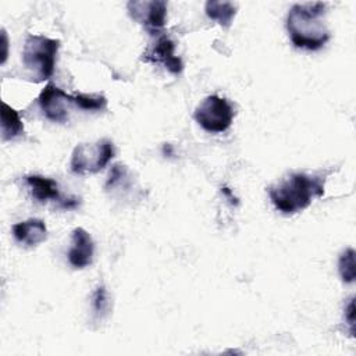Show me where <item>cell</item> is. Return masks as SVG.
Instances as JSON below:
<instances>
[{
  "label": "cell",
  "instance_id": "obj_1",
  "mask_svg": "<svg viewBox=\"0 0 356 356\" xmlns=\"http://www.w3.org/2000/svg\"><path fill=\"white\" fill-rule=\"evenodd\" d=\"M325 3L293 4L286 15V31L292 44L298 49L318 50L330 39L324 21Z\"/></svg>",
  "mask_w": 356,
  "mask_h": 356
},
{
  "label": "cell",
  "instance_id": "obj_2",
  "mask_svg": "<svg viewBox=\"0 0 356 356\" xmlns=\"http://www.w3.org/2000/svg\"><path fill=\"white\" fill-rule=\"evenodd\" d=\"M267 192L278 211L295 214L305 210L314 197L324 195V178L306 172H292L278 184L271 185Z\"/></svg>",
  "mask_w": 356,
  "mask_h": 356
},
{
  "label": "cell",
  "instance_id": "obj_3",
  "mask_svg": "<svg viewBox=\"0 0 356 356\" xmlns=\"http://www.w3.org/2000/svg\"><path fill=\"white\" fill-rule=\"evenodd\" d=\"M58 47V39H50L43 35L26 36L22 49V64L29 71L32 81L42 82L51 78Z\"/></svg>",
  "mask_w": 356,
  "mask_h": 356
},
{
  "label": "cell",
  "instance_id": "obj_4",
  "mask_svg": "<svg viewBox=\"0 0 356 356\" xmlns=\"http://www.w3.org/2000/svg\"><path fill=\"white\" fill-rule=\"evenodd\" d=\"M114 154V143L108 138L97 139L93 143H79L71 154L70 167L79 175L96 174L110 163Z\"/></svg>",
  "mask_w": 356,
  "mask_h": 356
},
{
  "label": "cell",
  "instance_id": "obj_5",
  "mask_svg": "<svg viewBox=\"0 0 356 356\" xmlns=\"http://www.w3.org/2000/svg\"><path fill=\"white\" fill-rule=\"evenodd\" d=\"M232 104L218 95L207 96L193 113L195 121L207 132L221 134L227 131L234 120Z\"/></svg>",
  "mask_w": 356,
  "mask_h": 356
},
{
  "label": "cell",
  "instance_id": "obj_6",
  "mask_svg": "<svg viewBox=\"0 0 356 356\" xmlns=\"http://www.w3.org/2000/svg\"><path fill=\"white\" fill-rule=\"evenodd\" d=\"M38 103L43 115L47 120L60 124L65 122L68 120L71 108L76 107L74 95L65 93L63 89L51 82L42 89L38 97Z\"/></svg>",
  "mask_w": 356,
  "mask_h": 356
},
{
  "label": "cell",
  "instance_id": "obj_7",
  "mask_svg": "<svg viewBox=\"0 0 356 356\" xmlns=\"http://www.w3.org/2000/svg\"><path fill=\"white\" fill-rule=\"evenodd\" d=\"M128 14L134 21L145 26L150 33H157L165 24L167 3L161 0H142L128 1Z\"/></svg>",
  "mask_w": 356,
  "mask_h": 356
},
{
  "label": "cell",
  "instance_id": "obj_8",
  "mask_svg": "<svg viewBox=\"0 0 356 356\" xmlns=\"http://www.w3.org/2000/svg\"><path fill=\"white\" fill-rule=\"evenodd\" d=\"M174 42L167 35H160L154 43H152L143 53L142 61L163 65L171 74L178 75L184 65L179 57L174 54Z\"/></svg>",
  "mask_w": 356,
  "mask_h": 356
},
{
  "label": "cell",
  "instance_id": "obj_9",
  "mask_svg": "<svg viewBox=\"0 0 356 356\" xmlns=\"http://www.w3.org/2000/svg\"><path fill=\"white\" fill-rule=\"evenodd\" d=\"M26 186L29 188V192L32 197L40 203H44L47 200L58 202L61 207L64 209H72L78 204V200L74 199H64L58 191V184L47 177L42 175H26L24 177Z\"/></svg>",
  "mask_w": 356,
  "mask_h": 356
},
{
  "label": "cell",
  "instance_id": "obj_10",
  "mask_svg": "<svg viewBox=\"0 0 356 356\" xmlns=\"http://www.w3.org/2000/svg\"><path fill=\"white\" fill-rule=\"evenodd\" d=\"M95 243L88 231L78 227L71 232V248L68 250V261L74 268H85L93 261Z\"/></svg>",
  "mask_w": 356,
  "mask_h": 356
},
{
  "label": "cell",
  "instance_id": "obj_11",
  "mask_svg": "<svg viewBox=\"0 0 356 356\" xmlns=\"http://www.w3.org/2000/svg\"><path fill=\"white\" fill-rule=\"evenodd\" d=\"M13 235L18 243L32 248L46 241L47 228L42 220L28 218L13 225Z\"/></svg>",
  "mask_w": 356,
  "mask_h": 356
},
{
  "label": "cell",
  "instance_id": "obj_12",
  "mask_svg": "<svg viewBox=\"0 0 356 356\" xmlns=\"http://www.w3.org/2000/svg\"><path fill=\"white\" fill-rule=\"evenodd\" d=\"M24 134V124L19 113L8 106L6 102L1 103V138L3 140H11Z\"/></svg>",
  "mask_w": 356,
  "mask_h": 356
},
{
  "label": "cell",
  "instance_id": "obj_13",
  "mask_svg": "<svg viewBox=\"0 0 356 356\" xmlns=\"http://www.w3.org/2000/svg\"><path fill=\"white\" fill-rule=\"evenodd\" d=\"M204 11L210 19L218 22L224 28H228L235 17L236 6L231 1H207Z\"/></svg>",
  "mask_w": 356,
  "mask_h": 356
},
{
  "label": "cell",
  "instance_id": "obj_14",
  "mask_svg": "<svg viewBox=\"0 0 356 356\" xmlns=\"http://www.w3.org/2000/svg\"><path fill=\"white\" fill-rule=\"evenodd\" d=\"M74 100H75V106L79 110H85V111H103L107 107V99L100 93L89 95V93L76 92L74 93Z\"/></svg>",
  "mask_w": 356,
  "mask_h": 356
},
{
  "label": "cell",
  "instance_id": "obj_15",
  "mask_svg": "<svg viewBox=\"0 0 356 356\" xmlns=\"http://www.w3.org/2000/svg\"><path fill=\"white\" fill-rule=\"evenodd\" d=\"M338 270L339 275L343 282H353L356 277L355 270V250L352 248L345 249L338 260Z\"/></svg>",
  "mask_w": 356,
  "mask_h": 356
},
{
  "label": "cell",
  "instance_id": "obj_16",
  "mask_svg": "<svg viewBox=\"0 0 356 356\" xmlns=\"http://www.w3.org/2000/svg\"><path fill=\"white\" fill-rule=\"evenodd\" d=\"M93 307L97 313L104 312L107 309V296L104 286H99L93 295Z\"/></svg>",
  "mask_w": 356,
  "mask_h": 356
}]
</instances>
